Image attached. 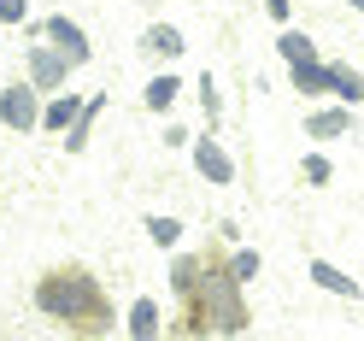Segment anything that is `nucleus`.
<instances>
[{"label":"nucleus","instance_id":"f257e3e1","mask_svg":"<svg viewBox=\"0 0 364 341\" xmlns=\"http://www.w3.org/2000/svg\"><path fill=\"white\" fill-rule=\"evenodd\" d=\"M36 312L77 335H106L112 330V300L88 265H59L36 283Z\"/></svg>","mask_w":364,"mask_h":341},{"label":"nucleus","instance_id":"f03ea898","mask_svg":"<svg viewBox=\"0 0 364 341\" xmlns=\"http://www.w3.org/2000/svg\"><path fill=\"white\" fill-rule=\"evenodd\" d=\"M247 324H253V312H247L241 300V283L230 277V265L206 253V277H200V288L182 300V330L188 335H241Z\"/></svg>","mask_w":364,"mask_h":341},{"label":"nucleus","instance_id":"7ed1b4c3","mask_svg":"<svg viewBox=\"0 0 364 341\" xmlns=\"http://www.w3.org/2000/svg\"><path fill=\"white\" fill-rule=\"evenodd\" d=\"M41 88L24 77V83H6L0 88V124L6 130H18V135H30V130H41Z\"/></svg>","mask_w":364,"mask_h":341},{"label":"nucleus","instance_id":"20e7f679","mask_svg":"<svg viewBox=\"0 0 364 341\" xmlns=\"http://www.w3.org/2000/svg\"><path fill=\"white\" fill-rule=\"evenodd\" d=\"M71 71H77V65L65 59L53 41H30V48H24V77L41 88V95H59V88L71 83Z\"/></svg>","mask_w":364,"mask_h":341},{"label":"nucleus","instance_id":"39448f33","mask_svg":"<svg viewBox=\"0 0 364 341\" xmlns=\"http://www.w3.org/2000/svg\"><path fill=\"white\" fill-rule=\"evenodd\" d=\"M30 36L53 41V48L71 59V65H88V59H95V48H88V30L77 24V18H65V12H53V18H41V24H30Z\"/></svg>","mask_w":364,"mask_h":341},{"label":"nucleus","instance_id":"423d86ee","mask_svg":"<svg viewBox=\"0 0 364 341\" xmlns=\"http://www.w3.org/2000/svg\"><path fill=\"white\" fill-rule=\"evenodd\" d=\"M188 153H194V171L206 177L212 189H230V183H235V159H230V147H223L218 135H194Z\"/></svg>","mask_w":364,"mask_h":341},{"label":"nucleus","instance_id":"0eeeda50","mask_svg":"<svg viewBox=\"0 0 364 341\" xmlns=\"http://www.w3.org/2000/svg\"><path fill=\"white\" fill-rule=\"evenodd\" d=\"M124 330H129V341H159V335H165V306H159L153 294H135Z\"/></svg>","mask_w":364,"mask_h":341},{"label":"nucleus","instance_id":"6e6552de","mask_svg":"<svg viewBox=\"0 0 364 341\" xmlns=\"http://www.w3.org/2000/svg\"><path fill=\"white\" fill-rule=\"evenodd\" d=\"M306 135H311V142H341V135H353V106L341 100V106L306 112Z\"/></svg>","mask_w":364,"mask_h":341},{"label":"nucleus","instance_id":"1a4fd4ad","mask_svg":"<svg viewBox=\"0 0 364 341\" xmlns=\"http://www.w3.org/2000/svg\"><path fill=\"white\" fill-rule=\"evenodd\" d=\"M141 53L159 59V65H171V59L188 53V36H182L176 24H147V30H141Z\"/></svg>","mask_w":364,"mask_h":341},{"label":"nucleus","instance_id":"9d476101","mask_svg":"<svg viewBox=\"0 0 364 341\" xmlns=\"http://www.w3.org/2000/svg\"><path fill=\"white\" fill-rule=\"evenodd\" d=\"M77 112H82V95H77V88H59V95L41 100V130H48V135H65V130L77 124Z\"/></svg>","mask_w":364,"mask_h":341},{"label":"nucleus","instance_id":"9b49d317","mask_svg":"<svg viewBox=\"0 0 364 341\" xmlns=\"http://www.w3.org/2000/svg\"><path fill=\"white\" fill-rule=\"evenodd\" d=\"M306 277L323 288V294H341V300H364L358 277H347V271H341V265H329V259H306Z\"/></svg>","mask_w":364,"mask_h":341},{"label":"nucleus","instance_id":"f8f14e48","mask_svg":"<svg viewBox=\"0 0 364 341\" xmlns=\"http://www.w3.org/2000/svg\"><path fill=\"white\" fill-rule=\"evenodd\" d=\"M288 83L300 88V95H311V100H323V95H329V59H300V65H288Z\"/></svg>","mask_w":364,"mask_h":341},{"label":"nucleus","instance_id":"ddd939ff","mask_svg":"<svg viewBox=\"0 0 364 341\" xmlns=\"http://www.w3.org/2000/svg\"><path fill=\"white\" fill-rule=\"evenodd\" d=\"M329 95L347 106H364V71H353L347 59H329Z\"/></svg>","mask_w":364,"mask_h":341},{"label":"nucleus","instance_id":"4468645a","mask_svg":"<svg viewBox=\"0 0 364 341\" xmlns=\"http://www.w3.org/2000/svg\"><path fill=\"white\" fill-rule=\"evenodd\" d=\"M200 277H206V259H200V253H176L171 259V294H176V300H188V294L200 288Z\"/></svg>","mask_w":364,"mask_h":341},{"label":"nucleus","instance_id":"2eb2a0df","mask_svg":"<svg viewBox=\"0 0 364 341\" xmlns=\"http://www.w3.org/2000/svg\"><path fill=\"white\" fill-rule=\"evenodd\" d=\"M141 230H147V241L159 247V253H176L182 247V218H171V212H147Z\"/></svg>","mask_w":364,"mask_h":341},{"label":"nucleus","instance_id":"dca6fc26","mask_svg":"<svg viewBox=\"0 0 364 341\" xmlns=\"http://www.w3.org/2000/svg\"><path fill=\"white\" fill-rule=\"evenodd\" d=\"M100 112H106V95H88V100H82V112H77V124L65 130V153H82V147H88V130H95Z\"/></svg>","mask_w":364,"mask_h":341},{"label":"nucleus","instance_id":"f3484780","mask_svg":"<svg viewBox=\"0 0 364 341\" xmlns=\"http://www.w3.org/2000/svg\"><path fill=\"white\" fill-rule=\"evenodd\" d=\"M176 95H182V77H176V71H159V77L141 88V106H147V112H171Z\"/></svg>","mask_w":364,"mask_h":341},{"label":"nucleus","instance_id":"a211bd4d","mask_svg":"<svg viewBox=\"0 0 364 341\" xmlns=\"http://www.w3.org/2000/svg\"><path fill=\"white\" fill-rule=\"evenodd\" d=\"M277 53H282L288 65H300V59H317V41H311L306 30H288V24H282V36H277Z\"/></svg>","mask_w":364,"mask_h":341},{"label":"nucleus","instance_id":"6ab92c4d","mask_svg":"<svg viewBox=\"0 0 364 341\" xmlns=\"http://www.w3.org/2000/svg\"><path fill=\"white\" fill-rule=\"evenodd\" d=\"M300 177H306V189H329V177H335V165H329V153H306L300 159Z\"/></svg>","mask_w":364,"mask_h":341},{"label":"nucleus","instance_id":"aec40b11","mask_svg":"<svg viewBox=\"0 0 364 341\" xmlns=\"http://www.w3.org/2000/svg\"><path fill=\"white\" fill-rule=\"evenodd\" d=\"M223 265H230V277H235V283L247 288V283H253V277H259V247H235V253H230V259H223Z\"/></svg>","mask_w":364,"mask_h":341},{"label":"nucleus","instance_id":"412c9836","mask_svg":"<svg viewBox=\"0 0 364 341\" xmlns=\"http://www.w3.org/2000/svg\"><path fill=\"white\" fill-rule=\"evenodd\" d=\"M194 88H200V106H206V118L218 124V112H223V95H218V83H212V71H206V77H200Z\"/></svg>","mask_w":364,"mask_h":341},{"label":"nucleus","instance_id":"4be33fe9","mask_svg":"<svg viewBox=\"0 0 364 341\" xmlns=\"http://www.w3.org/2000/svg\"><path fill=\"white\" fill-rule=\"evenodd\" d=\"M0 24H30V0H0Z\"/></svg>","mask_w":364,"mask_h":341},{"label":"nucleus","instance_id":"5701e85b","mask_svg":"<svg viewBox=\"0 0 364 341\" xmlns=\"http://www.w3.org/2000/svg\"><path fill=\"white\" fill-rule=\"evenodd\" d=\"M194 142V130H182V124H165V147H188Z\"/></svg>","mask_w":364,"mask_h":341},{"label":"nucleus","instance_id":"b1692460","mask_svg":"<svg viewBox=\"0 0 364 341\" xmlns=\"http://www.w3.org/2000/svg\"><path fill=\"white\" fill-rule=\"evenodd\" d=\"M264 12L277 18V24H288V12H294V6H288V0H264Z\"/></svg>","mask_w":364,"mask_h":341},{"label":"nucleus","instance_id":"393cba45","mask_svg":"<svg viewBox=\"0 0 364 341\" xmlns=\"http://www.w3.org/2000/svg\"><path fill=\"white\" fill-rule=\"evenodd\" d=\"M347 6H353V12H364V0H347Z\"/></svg>","mask_w":364,"mask_h":341},{"label":"nucleus","instance_id":"a878e982","mask_svg":"<svg viewBox=\"0 0 364 341\" xmlns=\"http://www.w3.org/2000/svg\"><path fill=\"white\" fill-rule=\"evenodd\" d=\"M188 341H212V335H188ZM218 341H223V335H218Z\"/></svg>","mask_w":364,"mask_h":341}]
</instances>
